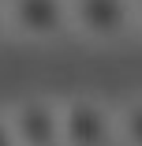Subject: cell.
Masks as SVG:
<instances>
[{
    "label": "cell",
    "instance_id": "6da1fadb",
    "mask_svg": "<svg viewBox=\"0 0 142 146\" xmlns=\"http://www.w3.org/2000/svg\"><path fill=\"white\" fill-rule=\"evenodd\" d=\"M135 139H138V146H142V109H135Z\"/></svg>",
    "mask_w": 142,
    "mask_h": 146
}]
</instances>
